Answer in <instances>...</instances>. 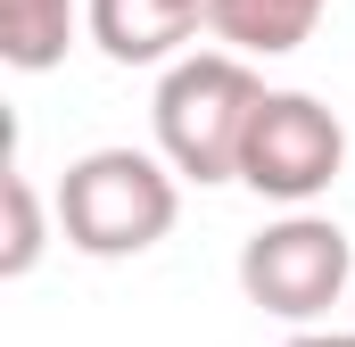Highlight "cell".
Listing matches in <instances>:
<instances>
[{
	"mask_svg": "<svg viewBox=\"0 0 355 347\" xmlns=\"http://www.w3.org/2000/svg\"><path fill=\"white\" fill-rule=\"evenodd\" d=\"M265 108V83L248 58L232 50H190L182 67H166L157 83V149L166 166L190 182H240V149H248V124Z\"/></svg>",
	"mask_w": 355,
	"mask_h": 347,
	"instance_id": "cell-1",
	"label": "cell"
},
{
	"mask_svg": "<svg viewBox=\"0 0 355 347\" xmlns=\"http://www.w3.org/2000/svg\"><path fill=\"white\" fill-rule=\"evenodd\" d=\"M207 25L232 42V58H289L314 42L322 0H207Z\"/></svg>",
	"mask_w": 355,
	"mask_h": 347,
	"instance_id": "cell-6",
	"label": "cell"
},
{
	"mask_svg": "<svg viewBox=\"0 0 355 347\" xmlns=\"http://www.w3.org/2000/svg\"><path fill=\"white\" fill-rule=\"evenodd\" d=\"M355 281V248L331 215H281L240 248V289L248 306H265L281 323H314L339 306V289Z\"/></svg>",
	"mask_w": 355,
	"mask_h": 347,
	"instance_id": "cell-3",
	"label": "cell"
},
{
	"mask_svg": "<svg viewBox=\"0 0 355 347\" xmlns=\"http://www.w3.org/2000/svg\"><path fill=\"white\" fill-rule=\"evenodd\" d=\"M174 215H182L174 166L149 149H91L58 182V232L83 257H141L174 232Z\"/></svg>",
	"mask_w": 355,
	"mask_h": 347,
	"instance_id": "cell-2",
	"label": "cell"
},
{
	"mask_svg": "<svg viewBox=\"0 0 355 347\" xmlns=\"http://www.w3.org/2000/svg\"><path fill=\"white\" fill-rule=\"evenodd\" d=\"M83 17L116 67H182V42L207 25V0H91Z\"/></svg>",
	"mask_w": 355,
	"mask_h": 347,
	"instance_id": "cell-5",
	"label": "cell"
},
{
	"mask_svg": "<svg viewBox=\"0 0 355 347\" xmlns=\"http://www.w3.org/2000/svg\"><path fill=\"white\" fill-rule=\"evenodd\" d=\"M289 347H355V331H297Z\"/></svg>",
	"mask_w": 355,
	"mask_h": 347,
	"instance_id": "cell-9",
	"label": "cell"
},
{
	"mask_svg": "<svg viewBox=\"0 0 355 347\" xmlns=\"http://www.w3.org/2000/svg\"><path fill=\"white\" fill-rule=\"evenodd\" d=\"M0 198H8V240H0V273H8V281H25V273H33V257H42V198H33L25 166H8Z\"/></svg>",
	"mask_w": 355,
	"mask_h": 347,
	"instance_id": "cell-8",
	"label": "cell"
},
{
	"mask_svg": "<svg viewBox=\"0 0 355 347\" xmlns=\"http://www.w3.org/2000/svg\"><path fill=\"white\" fill-rule=\"evenodd\" d=\"M67 33H75V0H0V58L17 75H42L67 58Z\"/></svg>",
	"mask_w": 355,
	"mask_h": 347,
	"instance_id": "cell-7",
	"label": "cell"
},
{
	"mask_svg": "<svg viewBox=\"0 0 355 347\" xmlns=\"http://www.w3.org/2000/svg\"><path fill=\"white\" fill-rule=\"evenodd\" d=\"M339 166H347V124L314 91H265V108L248 124V149H240V182L257 198L306 207L339 182Z\"/></svg>",
	"mask_w": 355,
	"mask_h": 347,
	"instance_id": "cell-4",
	"label": "cell"
}]
</instances>
